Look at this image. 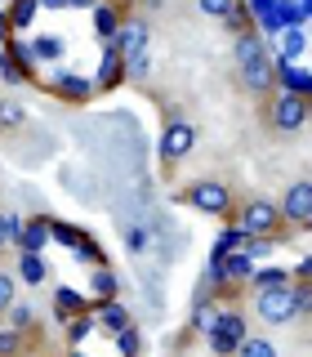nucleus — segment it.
<instances>
[{
  "instance_id": "obj_1",
  "label": "nucleus",
  "mask_w": 312,
  "mask_h": 357,
  "mask_svg": "<svg viewBox=\"0 0 312 357\" xmlns=\"http://www.w3.org/2000/svg\"><path fill=\"white\" fill-rule=\"evenodd\" d=\"M254 312H259V321H267V326H290V321H299L295 286H267V290H259Z\"/></svg>"
},
{
  "instance_id": "obj_2",
  "label": "nucleus",
  "mask_w": 312,
  "mask_h": 357,
  "mask_svg": "<svg viewBox=\"0 0 312 357\" xmlns=\"http://www.w3.org/2000/svg\"><path fill=\"white\" fill-rule=\"evenodd\" d=\"M174 201H192L201 215L232 219V192H228V183H219V178H201V183H192L187 192H174Z\"/></svg>"
},
{
  "instance_id": "obj_3",
  "label": "nucleus",
  "mask_w": 312,
  "mask_h": 357,
  "mask_svg": "<svg viewBox=\"0 0 312 357\" xmlns=\"http://www.w3.org/2000/svg\"><path fill=\"white\" fill-rule=\"evenodd\" d=\"M308 116H312V107H308L304 94H286V89H281V94L267 103V126H272L276 134H295Z\"/></svg>"
},
{
  "instance_id": "obj_4",
  "label": "nucleus",
  "mask_w": 312,
  "mask_h": 357,
  "mask_svg": "<svg viewBox=\"0 0 312 357\" xmlns=\"http://www.w3.org/2000/svg\"><path fill=\"white\" fill-rule=\"evenodd\" d=\"M210 349H214L219 357H232V353H241V344L250 340L245 335V317L241 312H219L214 321H210Z\"/></svg>"
},
{
  "instance_id": "obj_5",
  "label": "nucleus",
  "mask_w": 312,
  "mask_h": 357,
  "mask_svg": "<svg viewBox=\"0 0 312 357\" xmlns=\"http://www.w3.org/2000/svg\"><path fill=\"white\" fill-rule=\"evenodd\" d=\"M281 206H272V201H245L241 215H237V228L245 237H272L276 228H281Z\"/></svg>"
},
{
  "instance_id": "obj_6",
  "label": "nucleus",
  "mask_w": 312,
  "mask_h": 357,
  "mask_svg": "<svg viewBox=\"0 0 312 357\" xmlns=\"http://www.w3.org/2000/svg\"><path fill=\"white\" fill-rule=\"evenodd\" d=\"M281 215H286L290 223H308V215H312V178H295V183L286 188Z\"/></svg>"
},
{
  "instance_id": "obj_7",
  "label": "nucleus",
  "mask_w": 312,
  "mask_h": 357,
  "mask_svg": "<svg viewBox=\"0 0 312 357\" xmlns=\"http://www.w3.org/2000/svg\"><path fill=\"white\" fill-rule=\"evenodd\" d=\"M241 85L250 89V94H267V89L276 85V63L267 59V54H259V59L241 63Z\"/></svg>"
},
{
  "instance_id": "obj_8",
  "label": "nucleus",
  "mask_w": 312,
  "mask_h": 357,
  "mask_svg": "<svg viewBox=\"0 0 312 357\" xmlns=\"http://www.w3.org/2000/svg\"><path fill=\"white\" fill-rule=\"evenodd\" d=\"M192 143H196V130L192 126H170V130H165V139H161V161L165 165L183 161V156L192 152Z\"/></svg>"
},
{
  "instance_id": "obj_9",
  "label": "nucleus",
  "mask_w": 312,
  "mask_h": 357,
  "mask_svg": "<svg viewBox=\"0 0 312 357\" xmlns=\"http://www.w3.org/2000/svg\"><path fill=\"white\" fill-rule=\"evenodd\" d=\"M111 50L120 54V59H134L139 50H148V22L143 18H134V22H125V27L111 36Z\"/></svg>"
},
{
  "instance_id": "obj_10",
  "label": "nucleus",
  "mask_w": 312,
  "mask_h": 357,
  "mask_svg": "<svg viewBox=\"0 0 312 357\" xmlns=\"http://www.w3.org/2000/svg\"><path fill=\"white\" fill-rule=\"evenodd\" d=\"M276 85H281L286 94H304V98H312V72L295 67L290 59H276Z\"/></svg>"
},
{
  "instance_id": "obj_11",
  "label": "nucleus",
  "mask_w": 312,
  "mask_h": 357,
  "mask_svg": "<svg viewBox=\"0 0 312 357\" xmlns=\"http://www.w3.org/2000/svg\"><path fill=\"white\" fill-rule=\"evenodd\" d=\"M45 241H49V223L45 219H31L27 228H22V241H18V255H40Z\"/></svg>"
},
{
  "instance_id": "obj_12",
  "label": "nucleus",
  "mask_w": 312,
  "mask_h": 357,
  "mask_svg": "<svg viewBox=\"0 0 312 357\" xmlns=\"http://www.w3.org/2000/svg\"><path fill=\"white\" fill-rule=\"evenodd\" d=\"M120 76H125V59H120V54L107 45V50H103V63H98V85L111 89V85L120 81Z\"/></svg>"
},
{
  "instance_id": "obj_13",
  "label": "nucleus",
  "mask_w": 312,
  "mask_h": 357,
  "mask_svg": "<svg viewBox=\"0 0 312 357\" xmlns=\"http://www.w3.org/2000/svg\"><path fill=\"white\" fill-rule=\"evenodd\" d=\"M250 273H254V259L245 250H237V255H228V259H223V282H245Z\"/></svg>"
},
{
  "instance_id": "obj_14",
  "label": "nucleus",
  "mask_w": 312,
  "mask_h": 357,
  "mask_svg": "<svg viewBox=\"0 0 312 357\" xmlns=\"http://www.w3.org/2000/svg\"><path fill=\"white\" fill-rule=\"evenodd\" d=\"M259 54H267V45H263V36H259V27L245 31V36H237V67H241V63H250V59H259Z\"/></svg>"
},
{
  "instance_id": "obj_15",
  "label": "nucleus",
  "mask_w": 312,
  "mask_h": 357,
  "mask_svg": "<svg viewBox=\"0 0 312 357\" xmlns=\"http://www.w3.org/2000/svg\"><path fill=\"white\" fill-rule=\"evenodd\" d=\"M54 89H58L63 98H89V81H81V76H72V72H54Z\"/></svg>"
},
{
  "instance_id": "obj_16",
  "label": "nucleus",
  "mask_w": 312,
  "mask_h": 357,
  "mask_svg": "<svg viewBox=\"0 0 312 357\" xmlns=\"http://www.w3.org/2000/svg\"><path fill=\"white\" fill-rule=\"evenodd\" d=\"M98 321H103V331H130V312L125 308H120V304H111V299H107V304H103V312H98Z\"/></svg>"
},
{
  "instance_id": "obj_17",
  "label": "nucleus",
  "mask_w": 312,
  "mask_h": 357,
  "mask_svg": "<svg viewBox=\"0 0 312 357\" xmlns=\"http://www.w3.org/2000/svg\"><path fill=\"white\" fill-rule=\"evenodd\" d=\"M18 277H22L27 286H40L45 277H49V273H45V259H40V255H22V264H18Z\"/></svg>"
},
{
  "instance_id": "obj_18",
  "label": "nucleus",
  "mask_w": 312,
  "mask_h": 357,
  "mask_svg": "<svg viewBox=\"0 0 312 357\" xmlns=\"http://www.w3.org/2000/svg\"><path fill=\"white\" fill-rule=\"evenodd\" d=\"M22 121H27V107L14 98H0V130H18Z\"/></svg>"
},
{
  "instance_id": "obj_19",
  "label": "nucleus",
  "mask_w": 312,
  "mask_h": 357,
  "mask_svg": "<svg viewBox=\"0 0 312 357\" xmlns=\"http://www.w3.org/2000/svg\"><path fill=\"white\" fill-rule=\"evenodd\" d=\"M18 241H22L18 215H5V210H0V250H5V245H18Z\"/></svg>"
},
{
  "instance_id": "obj_20",
  "label": "nucleus",
  "mask_w": 312,
  "mask_h": 357,
  "mask_svg": "<svg viewBox=\"0 0 312 357\" xmlns=\"http://www.w3.org/2000/svg\"><path fill=\"white\" fill-rule=\"evenodd\" d=\"M241 9V0H201V14H210V18H223L228 22L232 14Z\"/></svg>"
},
{
  "instance_id": "obj_21",
  "label": "nucleus",
  "mask_w": 312,
  "mask_h": 357,
  "mask_svg": "<svg viewBox=\"0 0 312 357\" xmlns=\"http://www.w3.org/2000/svg\"><path fill=\"white\" fill-rule=\"evenodd\" d=\"M31 54H36V59H45V63H58V59H63V40L40 36L36 45H31Z\"/></svg>"
},
{
  "instance_id": "obj_22",
  "label": "nucleus",
  "mask_w": 312,
  "mask_h": 357,
  "mask_svg": "<svg viewBox=\"0 0 312 357\" xmlns=\"http://www.w3.org/2000/svg\"><path fill=\"white\" fill-rule=\"evenodd\" d=\"M22 353V331L0 326V357H18Z\"/></svg>"
},
{
  "instance_id": "obj_23",
  "label": "nucleus",
  "mask_w": 312,
  "mask_h": 357,
  "mask_svg": "<svg viewBox=\"0 0 312 357\" xmlns=\"http://www.w3.org/2000/svg\"><path fill=\"white\" fill-rule=\"evenodd\" d=\"M9 326H14V331H22V335H27L31 326H36V312H31L27 304H14V308H9Z\"/></svg>"
},
{
  "instance_id": "obj_24",
  "label": "nucleus",
  "mask_w": 312,
  "mask_h": 357,
  "mask_svg": "<svg viewBox=\"0 0 312 357\" xmlns=\"http://www.w3.org/2000/svg\"><path fill=\"white\" fill-rule=\"evenodd\" d=\"M94 27H98V36H116V31H120V18L111 14L107 5H98V14H94Z\"/></svg>"
},
{
  "instance_id": "obj_25",
  "label": "nucleus",
  "mask_w": 312,
  "mask_h": 357,
  "mask_svg": "<svg viewBox=\"0 0 312 357\" xmlns=\"http://www.w3.org/2000/svg\"><path fill=\"white\" fill-rule=\"evenodd\" d=\"M14 299H18V282H14V273H0V312L14 308Z\"/></svg>"
},
{
  "instance_id": "obj_26",
  "label": "nucleus",
  "mask_w": 312,
  "mask_h": 357,
  "mask_svg": "<svg viewBox=\"0 0 312 357\" xmlns=\"http://www.w3.org/2000/svg\"><path fill=\"white\" fill-rule=\"evenodd\" d=\"M241 357H276V344L272 340H254L250 335V340L241 344Z\"/></svg>"
},
{
  "instance_id": "obj_27",
  "label": "nucleus",
  "mask_w": 312,
  "mask_h": 357,
  "mask_svg": "<svg viewBox=\"0 0 312 357\" xmlns=\"http://www.w3.org/2000/svg\"><path fill=\"white\" fill-rule=\"evenodd\" d=\"M254 286H290V273L286 268H263V273H254Z\"/></svg>"
},
{
  "instance_id": "obj_28",
  "label": "nucleus",
  "mask_w": 312,
  "mask_h": 357,
  "mask_svg": "<svg viewBox=\"0 0 312 357\" xmlns=\"http://www.w3.org/2000/svg\"><path fill=\"white\" fill-rule=\"evenodd\" d=\"M94 290L103 299H111V295H116V273H111V268H98V273H94Z\"/></svg>"
},
{
  "instance_id": "obj_29",
  "label": "nucleus",
  "mask_w": 312,
  "mask_h": 357,
  "mask_svg": "<svg viewBox=\"0 0 312 357\" xmlns=\"http://www.w3.org/2000/svg\"><path fill=\"white\" fill-rule=\"evenodd\" d=\"M143 72H152V54L148 50H139L134 59H125V76H143Z\"/></svg>"
},
{
  "instance_id": "obj_30",
  "label": "nucleus",
  "mask_w": 312,
  "mask_h": 357,
  "mask_svg": "<svg viewBox=\"0 0 312 357\" xmlns=\"http://www.w3.org/2000/svg\"><path fill=\"white\" fill-rule=\"evenodd\" d=\"M295 299H299V321L312 317V286H308V282H299V286H295Z\"/></svg>"
},
{
  "instance_id": "obj_31",
  "label": "nucleus",
  "mask_w": 312,
  "mask_h": 357,
  "mask_svg": "<svg viewBox=\"0 0 312 357\" xmlns=\"http://www.w3.org/2000/svg\"><path fill=\"white\" fill-rule=\"evenodd\" d=\"M36 5H40V0H18V5H14V27H27L31 14H36Z\"/></svg>"
},
{
  "instance_id": "obj_32",
  "label": "nucleus",
  "mask_w": 312,
  "mask_h": 357,
  "mask_svg": "<svg viewBox=\"0 0 312 357\" xmlns=\"http://www.w3.org/2000/svg\"><path fill=\"white\" fill-rule=\"evenodd\" d=\"M85 335H89V317H81V312H76V317L67 321V340H72V344H81Z\"/></svg>"
},
{
  "instance_id": "obj_33",
  "label": "nucleus",
  "mask_w": 312,
  "mask_h": 357,
  "mask_svg": "<svg viewBox=\"0 0 312 357\" xmlns=\"http://www.w3.org/2000/svg\"><path fill=\"white\" fill-rule=\"evenodd\" d=\"M299 54H304V31L290 27V36H286V59H299Z\"/></svg>"
},
{
  "instance_id": "obj_34",
  "label": "nucleus",
  "mask_w": 312,
  "mask_h": 357,
  "mask_svg": "<svg viewBox=\"0 0 312 357\" xmlns=\"http://www.w3.org/2000/svg\"><path fill=\"white\" fill-rule=\"evenodd\" d=\"M72 308H76V312L85 308V304H81V295H72V290H58V312H72Z\"/></svg>"
},
{
  "instance_id": "obj_35",
  "label": "nucleus",
  "mask_w": 312,
  "mask_h": 357,
  "mask_svg": "<svg viewBox=\"0 0 312 357\" xmlns=\"http://www.w3.org/2000/svg\"><path fill=\"white\" fill-rule=\"evenodd\" d=\"M120 353H125V357L139 353V331H120Z\"/></svg>"
},
{
  "instance_id": "obj_36",
  "label": "nucleus",
  "mask_w": 312,
  "mask_h": 357,
  "mask_svg": "<svg viewBox=\"0 0 312 357\" xmlns=\"http://www.w3.org/2000/svg\"><path fill=\"white\" fill-rule=\"evenodd\" d=\"M40 5H45V9H72L76 0H40Z\"/></svg>"
},
{
  "instance_id": "obj_37",
  "label": "nucleus",
  "mask_w": 312,
  "mask_h": 357,
  "mask_svg": "<svg viewBox=\"0 0 312 357\" xmlns=\"http://www.w3.org/2000/svg\"><path fill=\"white\" fill-rule=\"evenodd\" d=\"M299 277H312V259H304V264H299Z\"/></svg>"
},
{
  "instance_id": "obj_38",
  "label": "nucleus",
  "mask_w": 312,
  "mask_h": 357,
  "mask_svg": "<svg viewBox=\"0 0 312 357\" xmlns=\"http://www.w3.org/2000/svg\"><path fill=\"white\" fill-rule=\"evenodd\" d=\"M0 40H5V18H0Z\"/></svg>"
},
{
  "instance_id": "obj_39",
  "label": "nucleus",
  "mask_w": 312,
  "mask_h": 357,
  "mask_svg": "<svg viewBox=\"0 0 312 357\" xmlns=\"http://www.w3.org/2000/svg\"><path fill=\"white\" fill-rule=\"evenodd\" d=\"M304 228H312V215H308V223H304Z\"/></svg>"
},
{
  "instance_id": "obj_40",
  "label": "nucleus",
  "mask_w": 312,
  "mask_h": 357,
  "mask_svg": "<svg viewBox=\"0 0 312 357\" xmlns=\"http://www.w3.org/2000/svg\"><path fill=\"white\" fill-rule=\"evenodd\" d=\"M72 357H85V353H76V349H72Z\"/></svg>"
}]
</instances>
